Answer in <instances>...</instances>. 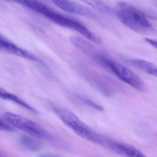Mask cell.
<instances>
[{
	"instance_id": "cell-10",
	"label": "cell",
	"mask_w": 157,
	"mask_h": 157,
	"mask_svg": "<svg viewBox=\"0 0 157 157\" xmlns=\"http://www.w3.org/2000/svg\"><path fill=\"white\" fill-rule=\"evenodd\" d=\"M132 63L139 69L157 78V65L149 61L140 59L133 60Z\"/></svg>"
},
{
	"instance_id": "cell-14",
	"label": "cell",
	"mask_w": 157,
	"mask_h": 157,
	"mask_svg": "<svg viewBox=\"0 0 157 157\" xmlns=\"http://www.w3.org/2000/svg\"></svg>"
},
{
	"instance_id": "cell-3",
	"label": "cell",
	"mask_w": 157,
	"mask_h": 157,
	"mask_svg": "<svg viewBox=\"0 0 157 157\" xmlns=\"http://www.w3.org/2000/svg\"><path fill=\"white\" fill-rule=\"evenodd\" d=\"M109 68L117 78L139 91L145 90V84L138 75L129 69L98 53L94 58Z\"/></svg>"
},
{
	"instance_id": "cell-7",
	"label": "cell",
	"mask_w": 157,
	"mask_h": 157,
	"mask_svg": "<svg viewBox=\"0 0 157 157\" xmlns=\"http://www.w3.org/2000/svg\"><path fill=\"white\" fill-rule=\"evenodd\" d=\"M105 147L115 153L130 157H145L142 152L128 144L108 139Z\"/></svg>"
},
{
	"instance_id": "cell-5",
	"label": "cell",
	"mask_w": 157,
	"mask_h": 157,
	"mask_svg": "<svg viewBox=\"0 0 157 157\" xmlns=\"http://www.w3.org/2000/svg\"><path fill=\"white\" fill-rule=\"evenodd\" d=\"M0 49L1 51L9 54L44 65L43 61L36 56L14 44L2 35L0 38Z\"/></svg>"
},
{
	"instance_id": "cell-1",
	"label": "cell",
	"mask_w": 157,
	"mask_h": 157,
	"mask_svg": "<svg viewBox=\"0 0 157 157\" xmlns=\"http://www.w3.org/2000/svg\"><path fill=\"white\" fill-rule=\"evenodd\" d=\"M116 15L125 26L138 33L148 34L153 30V26L140 10L126 2L117 4Z\"/></svg>"
},
{
	"instance_id": "cell-12",
	"label": "cell",
	"mask_w": 157,
	"mask_h": 157,
	"mask_svg": "<svg viewBox=\"0 0 157 157\" xmlns=\"http://www.w3.org/2000/svg\"><path fill=\"white\" fill-rule=\"evenodd\" d=\"M13 127L9 123L5 121L3 118H1L0 121V129L5 132H13L14 129Z\"/></svg>"
},
{
	"instance_id": "cell-2",
	"label": "cell",
	"mask_w": 157,
	"mask_h": 157,
	"mask_svg": "<svg viewBox=\"0 0 157 157\" xmlns=\"http://www.w3.org/2000/svg\"><path fill=\"white\" fill-rule=\"evenodd\" d=\"M53 110L62 122L77 135L84 139L104 146L107 138L90 128L74 113L60 107H54Z\"/></svg>"
},
{
	"instance_id": "cell-9",
	"label": "cell",
	"mask_w": 157,
	"mask_h": 157,
	"mask_svg": "<svg viewBox=\"0 0 157 157\" xmlns=\"http://www.w3.org/2000/svg\"><path fill=\"white\" fill-rule=\"evenodd\" d=\"M0 97L4 100H7V101H11L13 102L16 104L18 105L24 107L25 109L35 113H37V112L33 108L32 106H30L29 105L27 104L25 102L21 100L19 97L16 96L15 94H13L7 92V91L5 90L4 89L1 88L0 89Z\"/></svg>"
},
{
	"instance_id": "cell-6",
	"label": "cell",
	"mask_w": 157,
	"mask_h": 157,
	"mask_svg": "<svg viewBox=\"0 0 157 157\" xmlns=\"http://www.w3.org/2000/svg\"><path fill=\"white\" fill-rule=\"evenodd\" d=\"M57 7L67 12L81 16L95 18V14L90 10L70 0H51Z\"/></svg>"
},
{
	"instance_id": "cell-11",
	"label": "cell",
	"mask_w": 157,
	"mask_h": 157,
	"mask_svg": "<svg viewBox=\"0 0 157 157\" xmlns=\"http://www.w3.org/2000/svg\"><path fill=\"white\" fill-rule=\"evenodd\" d=\"M79 1L103 13H109L111 12V8L102 0H79Z\"/></svg>"
},
{
	"instance_id": "cell-4",
	"label": "cell",
	"mask_w": 157,
	"mask_h": 157,
	"mask_svg": "<svg viewBox=\"0 0 157 157\" xmlns=\"http://www.w3.org/2000/svg\"><path fill=\"white\" fill-rule=\"evenodd\" d=\"M3 118L13 127L20 129L33 136L47 140L52 139L50 134L42 127L24 117L6 112L3 114Z\"/></svg>"
},
{
	"instance_id": "cell-8",
	"label": "cell",
	"mask_w": 157,
	"mask_h": 157,
	"mask_svg": "<svg viewBox=\"0 0 157 157\" xmlns=\"http://www.w3.org/2000/svg\"><path fill=\"white\" fill-rule=\"evenodd\" d=\"M33 136H22L20 137V143L21 146L30 151H37L43 147L42 143Z\"/></svg>"
},
{
	"instance_id": "cell-13",
	"label": "cell",
	"mask_w": 157,
	"mask_h": 157,
	"mask_svg": "<svg viewBox=\"0 0 157 157\" xmlns=\"http://www.w3.org/2000/svg\"><path fill=\"white\" fill-rule=\"evenodd\" d=\"M145 41L148 44H149L151 46L157 49V40L151 38H145Z\"/></svg>"
}]
</instances>
